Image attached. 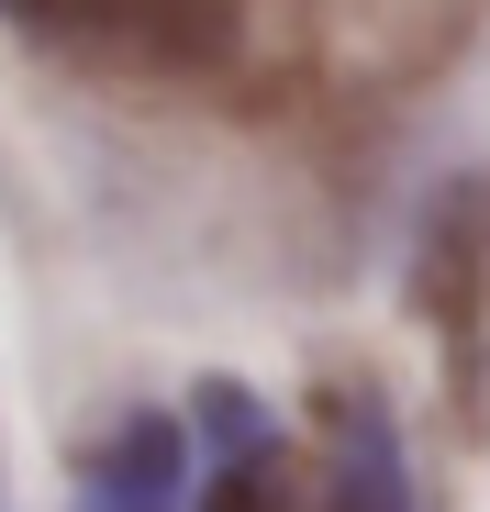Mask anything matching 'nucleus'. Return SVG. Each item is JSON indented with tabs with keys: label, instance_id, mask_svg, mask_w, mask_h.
Listing matches in <instances>:
<instances>
[{
	"label": "nucleus",
	"instance_id": "1",
	"mask_svg": "<svg viewBox=\"0 0 490 512\" xmlns=\"http://www.w3.org/2000/svg\"><path fill=\"white\" fill-rule=\"evenodd\" d=\"M0 12L112 78H201L234 56V0H0Z\"/></svg>",
	"mask_w": 490,
	"mask_h": 512
},
{
	"label": "nucleus",
	"instance_id": "4",
	"mask_svg": "<svg viewBox=\"0 0 490 512\" xmlns=\"http://www.w3.org/2000/svg\"><path fill=\"white\" fill-rule=\"evenodd\" d=\"M179 423L168 412H145V423H123V435L90 457V512H179Z\"/></svg>",
	"mask_w": 490,
	"mask_h": 512
},
{
	"label": "nucleus",
	"instance_id": "5",
	"mask_svg": "<svg viewBox=\"0 0 490 512\" xmlns=\"http://www.w3.org/2000/svg\"><path fill=\"white\" fill-rule=\"evenodd\" d=\"M312 512H413V479H401V446H390L379 412L335 423V479L312 490Z\"/></svg>",
	"mask_w": 490,
	"mask_h": 512
},
{
	"label": "nucleus",
	"instance_id": "2",
	"mask_svg": "<svg viewBox=\"0 0 490 512\" xmlns=\"http://www.w3.org/2000/svg\"><path fill=\"white\" fill-rule=\"evenodd\" d=\"M413 301H424V323L446 334V368H457V390H468V379H479V312H490V179H479V167H457V179L435 190V212H424Z\"/></svg>",
	"mask_w": 490,
	"mask_h": 512
},
{
	"label": "nucleus",
	"instance_id": "3",
	"mask_svg": "<svg viewBox=\"0 0 490 512\" xmlns=\"http://www.w3.org/2000/svg\"><path fill=\"white\" fill-rule=\"evenodd\" d=\"M201 412H212V435H223V468H212L201 512H312L290 446L268 435V412H245V390H201Z\"/></svg>",
	"mask_w": 490,
	"mask_h": 512
}]
</instances>
